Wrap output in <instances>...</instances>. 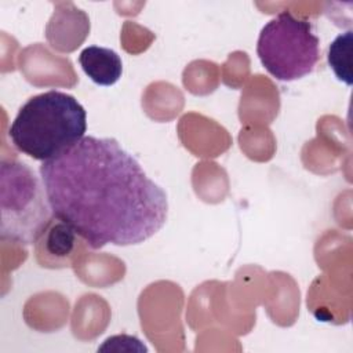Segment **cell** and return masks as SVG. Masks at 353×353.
<instances>
[{"instance_id":"6da1fadb","label":"cell","mask_w":353,"mask_h":353,"mask_svg":"<svg viewBox=\"0 0 353 353\" xmlns=\"http://www.w3.org/2000/svg\"><path fill=\"white\" fill-rule=\"evenodd\" d=\"M39 171L54 218L92 250L141 244L165 225L167 193L113 138L84 137Z\"/></svg>"},{"instance_id":"7a4b0ae2","label":"cell","mask_w":353,"mask_h":353,"mask_svg":"<svg viewBox=\"0 0 353 353\" xmlns=\"http://www.w3.org/2000/svg\"><path fill=\"white\" fill-rule=\"evenodd\" d=\"M87 131V112L70 94L50 90L29 98L8 128L12 145L39 161L74 146Z\"/></svg>"},{"instance_id":"3957f363","label":"cell","mask_w":353,"mask_h":353,"mask_svg":"<svg viewBox=\"0 0 353 353\" xmlns=\"http://www.w3.org/2000/svg\"><path fill=\"white\" fill-rule=\"evenodd\" d=\"M0 236L17 244H34L52 222V211L40 176L25 163L0 164Z\"/></svg>"},{"instance_id":"277c9868","label":"cell","mask_w":353,"mask_h":353,"mask_svg":"<svg viewBox=\"0 0 353 353\" xmlns=\"http://www.w3.org/2000/svg\"><path fill=\"white\" fill-rule=\"evenodd\" d=\"M256 54L273 77L294 81L313 72L320 58V39L309 21L283 11L261 29Z\"/></svg>"},{"instance_id":"5b68a950","label":"cell","mask_w":353,"mask_h":353,"mask_svg":"<svg viewBox=\"0 0 353 353\" xmlns=\"http://www.w3.org/2000/svg\"><path fill=\"white\" fill-rule=\"evenodd\" d=\"M39 241V256L46 254L40 261L41 266H65L76 247L77 233L68 223L54 218Z\"/></svg>"},{"instance_id":"8992f818","label":"cell","mask_w":353,"mask_h":353,"mask_svg":"<svg viewBox=\"0 0 353 353\" xmlns=\"http://www.w3.org/2000/svg\"><path fill=\"white\" fill-rule=\"evenodd\" d=\"M79 62L84 73L98 85H113L123 73L120 55L106 47H85L79 55Z\"/></svg>"},{"instance_id":"52a82bcc","label":"cell","mask_w":353,"mask_h":353,"mask_svg":"<svg viewBox=\"0 0 353 353\" xmlns=\"http://www.w3.org/2000/svg\"><path fill=\"white\" fill-rule=\"evenodd\" d=\"M352 30L341 33L334 39L328 48V63L335 76L352 85Z\"/></svg>"}]
</instances>
